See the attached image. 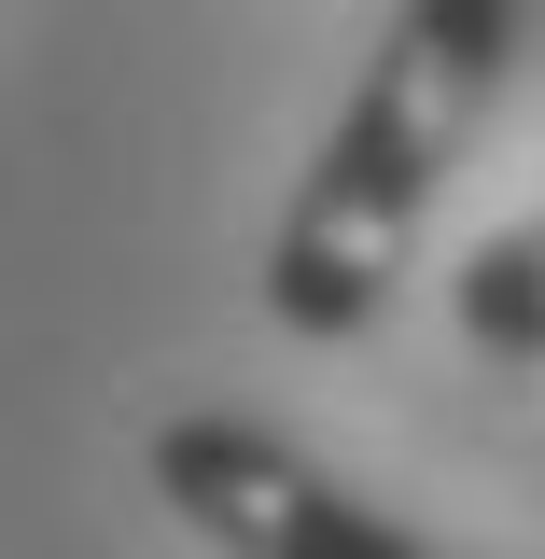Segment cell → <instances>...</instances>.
<instances>
[{
	"label": "cell",
	"mask_w": 545,
	"mask_h": 559,
	"mask_svg": "<svg viewBox=\"0 0 545 559\" xmlns=\"http://www.w3.org/2000/svg\"><path fill=\"white\" fill-rule=\"evenodd\" d=\"M140 462H154V503L224 559H462V546H434L419 518H392L378 489H349L336 462H308L294 433L224 419V406L154 419Z\"/></svg>",
	"instance_id": "obj_2"
},
{
	"label": "cell",
	"mask_w": 545,
	"mask_h": 559,
	"mask_svg": "<svg viewBox=\"0 0 545 559\" xmlns=\"http://www.w3.org/2000/svg\"><path fill=\"white\" fill-rule=\"evenodd\" d=\"M448 322H462V349H489V364H545V224H503V238L462 252Z\"/></svg>",
	"instance_id": "obj_3"
},
{
	"label": "cell",
	"mask_w": 545,
	"mask_h": 559,
	"mask_svg": "<svg viewBox=\"0 0 545 559\" xmlns=\"http://www.w3.org/2000/svg\"><path fill=\"white\" fill-rule=\"evenodd\" d=\"M503 70H518V0H406L378 28L336 140L308 154V182H294V210L266 238V322L280 336L336 349L392 308V280L419 266V224L448 197L462 140L489 127Z\"/></svg>",
	"instance_id": "obj_1"
}]
</instances>
